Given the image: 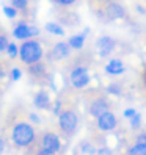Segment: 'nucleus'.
<instances>
[{
    "label": "nucleus",
    "instance_id": "nucleus-31",
    "mask_svg": "<svg viewBox=\"0 0 146 155\" xmlns=\"http://www.w3.org/2000/svg\"><path fill=\"white\" fill-rule=\"evenodd\" d=\"M77 2V0H57V3L61 5V6H71V5H74Z\"/></svg>",
    "mask_w": 146,
    "mask_h": 155
},
{
    "label": "nucleus",
    "instance_id": "nucleus-7",
    "mask_svg": "<svg viewBox=\"0 0 146 155\" xmlns=\"http://www.w3.org/2000/svg\"><path fill=\"white\" fill-rule=\"evenodd\" d=\"M108 110H110V102H108L107 97H104V96L94 97L93 100H91L90 107H88V113H90L91 117H94V119H97L99 116L104 114Z\"/></svg>",
    "mask_w": 146,
    "mask_h": 155
},
{
    "label": "nucleus",
    "instance_id": "nucleus-11",
    "mask_svg": "<svg viewBox=\"0 0 146 155\" xmlns=\"http://www.w3.org/2000/svg\"><path fill=\"white\" fill-rule=\"evenodd\" d=\"M104 71H105V74L112 75V77H116V75L124 74V72H126V66H124V63L120 58H113V60H110L105 64Z\"/></svg>",
    "mask_w": 146,
    "mask_h": 155
},
{
    "label": "nucleus",
    "instance_id": "nucleus-8",
    "mask_svg": "<svg viewBox=\"0 0 146 155\" xmlns=\"http://www.w3.org/2000/svg\"><path fill=\"white\" fill-rule=\"evenodd\" d=\"M116 47V41L112 36H101L96 41V49H97V55L101 58H107L108 55H112V52Z\"/></svg>",
    "mask_w": 146,
    "mask_h": 155
},
{
    "label": "nucleus",
    "instance_id": "nucleus-16",
    "mask_svg": "<svg viewBox=\"0 0 146 155\" xmlns=\"http://www.w3.org/2000/svg\"><path fill=\"white\" fill-rule=\"evenodd\" d=\"M46 31H49L50 35H55V36H63L65 35V30H63V27L57 22H47L44 25Z\"/></svg>",
    "mask_w": 146,
    "mask_h": 155
},
{
    "label": "nucleus",
    "instance_id": "nucleus-18",
    "mask_svg": "<svg viewBox=\"0 0 146 155\" xmlns=\"http://www.w3.org/2000/svg\"><path fill=\"white\" fill-rule=\"evenodd\" d=\"M127 155H146V144L141 143H135L134 146H131Z\"/></svg>",
    "mask_w": 146,
    "mask_h": 155
},
{
    "label": "nucleus",
    "instance_id": "nucleus-22",
    "mask_svg": "<svg viewBox=\"0 0 146 155\" xmlns=\"http://www.w3.org/2000/svg\"><path fill=\"white\" fill-rule=\"evenodd\" d=\"M11 6L16 10H25L29 6V2L27 0H11Z\"/></svg>",
    "mask_w": 146,
    "mask_h": 155
},
{
    "label": "nucleus",
    "instance_id": "nucleus-30",
    "mask_svg": "<svg viewBox=\"0 0 146 155\" xmlns=\"http://www.w3.org/2000/svg\"><path fill=\"white\" fill-rule=\"evenodd\" d=\"M135 143H141V144H146V132H140L135 138Z\"/></svg>",
    "mask_w": 146,
    "mask_h": 155
},
{
    "label": "nucleus",
    "instance_id": "nucleus-9",
    "mask_svg": "<svg viewBox=\"0 0 146 155\" xmlns=\"http://www.w3.org/2000/svg\"><path fill=\"white\" fill-rule=\"evenodd\" d=\"M104 14L108 21H118V19H123L126 16V10L121 3L118 2H108L104 8Z\"/></svg>",
    "mask_w": 146,
    "mask_h": 155
},
{
    "label": "nucleus",
    "instance_id": "nucleus-2",
    "mask_svg": "<svg viewBox=\"0 0 146 155\" xmlns=\"http://www.w3.org/2000/svg\"><path fill=\"white\" fill-rule=\"evenodd\" d=\"M42 55H44L42 45L35 39L24 41L22 45L19 47V58H21L22 63H25L27 66H32V64H35V63H39Z\"/></svg>",
    "mask_w": 146,
    "mask_h": 155
},
{
    "label": "nucleus",
    "instance_id": "nucleus-36",
    "mask_svg": "<svg viewBox=\"0 0 146 155\" xmlns=\"http://www.w3.org/2000/svg\"><path fill=\"white\" fill-rule=\"evenodd\" d=\"M137 10H138V11H140V13H143V14H144V8H141V6H140V5H138V6H137Z\"/></svg>",
    "mask_w": 146,
    "mask_h": 155
},
{
    "label": "nucleus",
    "instance_id": "nucleus-6",
    "mask_svg": "<svg viewBox=\"0 0 146 155\" xmlns=\"http://www.w3.org/2000/svg\"><path fill=\"white\" fill-rule=\"evenodd\" d=\"M116 125H118V119H116V116H115V113L112 110L105 111L104 114H101L96 119V127L101 132H104V133L113 132L116 129Z\"/></svg>",
    "mask_w": 146,
    "mask_h": 155
},
{
    "label": "nucleus",
    "instance_id": "nucleus-3",
    "mask_svg": "<svg viewBox=\"0 0 146 155\" xmlns=\"http://www.w3.org/2000/svg\"><path fill=\"white\" fill-rule=\"evenodd\" d=\"M58 127L65 136H72L79 129V114L74 108H63L58 114Z\"/></svg>",
    "mask_w": 146,
    "mask_h": 155
},
{
    "label": "nucleus",
    "instance_id": "nucleus-33",
    "mask_svg": "<svg viewBox=\"0 0 146 155\" xmlns=\"http://www.w3.org/2000/svg\"><path fill=\"white\" fill-rule=\"evenodd\" d=\"M3 150H5V140L0 136V155L3 153Z\"/></svg>",
    "mask_w": 146,
    "mask_h": 155
},
{
    "label": "nucleus",
    "instance_id": "nucleus-17",
    "mask_svg": "<svg viewBox=\"0 0 146 155\" xmlns=\"http://www.w3.org/2000/svg\"><path fill=\"white\" fill-rule=\"evenodd\" d=\"M29 72L30 75H35V77H39V75H46V66L44 63H35V64L29 66Z\"/></svg>",
    "mask_w": 146,
    "mask_h": 155
},
{
    "label": "nucleus",
    "instance_id": "nucleus-19",
    "mask_svg": "<svg viewBox=\"0 0 146 155\" xmlns=\"http://www.w3.org/2000/svg\"><path fill=\"white\" fill-rule=\"evenodd\" d=\"M105 93H107L108 96H121V93H123L121 85H118V83H110V85H107Z\"/></svg>",
    "mask_w": 146,
    "mask_h": 155
},
{
    "label": "nucleus",
    "instance_id": "nucleus-4",
    "mask_svg": "<svg viewBox=\"0 0 146 155\" xmlns=\"http://www.w3.org/2000/svg\"><path fill=\"white\" fill-rule=\"evenodd\" d=\"M69 81L76 89H85L91 81V75L88 72V68L87 66H76L69 74Z\"/></svg>",
    "mask_w": 146,
    "mask_h": 155
},
{
    "label": "nucleus",
    "instance_id": "nucleus-1",
    "mask_svg": "<svg viewBox=\"0 0 146 155\" xmlns=\"http://www.w3.org/2000/svg\"><path fill=\"white\" fill-rule=\"evenodd\" d=\"M10 138L16 147H30L36 141V132L32 122L27 121H16L11 125Z\"/></svg>",
    "mask_w": 146,
    "mask_h": 155
},
{
    "label": "nucleus",
    "instance_id": "nucleus-20",
    "mask_svg": "<svg viewBox=\"0 0 146 155\" xmlns=\"http://www.w3.org/2000/svg\"><path fill=\"white\" fill-rule=\"evenodd\" d=\"M141 122H143V117H141V113H137L132 119L129 121V125H131V129L132 130H138L140 127H141Z\"/></svg>",
    "mask_w": 146,
    "mask_h": 155
},
{
    "label": "nucleus",
    "instance_id": "nucleus-25",
    "mask_svg": "<svg viewBox=\"0 0 146 155\" xmlns=\"http://www.w3.org/2000/svg\"><path fill=\"white\" fill-rule=\"evenodd\" d=\"M10 75H11V80H13V81H17V80L22 77V71H21L19 68H13L11 72H10Z\"/></svg>",
    "mask_w": 146,
    "mask_h": 155
},
{
    "label": "nucleus",
    "instance_id": "nucleus-26",
    "mask_svg": "<svg viewBox=\"0 0 146 155\" xmlns=\"http://www.w3.org/2000/svg\"><path fill=\"white\" fill-rule=\"evenodd\" d=\"M96 155H113V150L110 147H107V146H101V147H97Z\"/></svg>",
    "mask_w": 146,
    "mask_h": 155
},
{
    "label": "nucleus",
    "instance_id": "nucleus-28",
    "mask_svg": "<svg viewBox=\"0 0 146 155\" xmlns=\"http://www.w3.org/2000/svg\"><path fill=\"white\" fill-rule=\"evenodd\" d=\"M29 119H30V122L35 124V125H39V124H41V119H39V116L36 114V113H29Z\"/></svg>",
    "mask_w": 146,
    "mask_h": 155
},
{
    "label": "nucleus",
    "instance_id": "nucleus-34",
    "mask_svg": "<svg viewBox=\"0 0 146 155\" xmlns=\"http://www.w3.org/2000/svg\"><path fill=\"white\" fill-rule=\"evenodd\" d=\"M35 155H52V153H49V152H44V150H41V149H39V150L36 152Z\"/></svg>",
    "mask_w": 146,
    "mask_h": 155
},
{
    "label": "nucleus",
    "instance_id": "nucleus-27",
    "mask_svg": "<svg viewBox=\"0 0 146 155\" xmlns=\"http://www.w3.org/2000/svg\"><path fill=\"white\" fill-rule=\"evenodd\" d=\"M137 113H138V111H137L135 108H126V110L123 111V116L126 117V119H129V121H131V119H132V117H134Z\"/></svg>",
    "mask_w": 146,
    "mask_h": 155
},
{
    "label": "nucleus",
    "instance_id": "nucleus-35",
    "mask_svg": "<svg viewBox=\"0 0 146 155\" xmlns=\"http://www.w3.org/2000/svg\"><path fill=\"white\" fill-rule=\"evenodd\" d=\"M143 83H144V86H146V69H144V72H143Z\"/></svg>",
    "mask_w": 146,
    "mask_h": 155
},
{
    "label": "nucleus",
    "instance_id": "nucleus-10",
    "mask_svg": "<svg viewBox=\"0 0 146 155\" xmlns=\"http://www.w3.org/2000/svg\"><path fill=\"white\" fill-rule=\"evenodd\" d=\"M69 53H71L69 44L65 42V41H60V42H57V44L52 47V50H50V58L55 60V61H60V60L68 58Z\"/></svg>",
    "mask_w": 146,
    "mask_h": 155
},
{
    "label": "nucleus",
    "instance_id": "nucleus-15",
    "mask_svg": "<svg viewBox=\"0 0 146 155\" xmlns=\"http://www.w3.org/2000/svg\"><path fill=\"white\" fill-rule=\"evenodd\" d=\"M85 39H87V35H85V33L72 35L71 38L68 39V44H69V47H71V49L80 50V49H83V45H85Z\"/></svg>",
    "mask_w": 146,
    "mask_h": 155
},
{
    "label": "nucleus",
    "instance_id": "nucleus-5",
    "mask_svg": "<svg viewBox=\"0 0 146 155\" xmlns=\"http://www.w3.org/2000/svg\"><path fill=\"white\" fill-rule=\"evenodd\" d=\"M39 149L44 152H49L52 155H55L61 149V140L57 133L53 132H44L41 135V141H39Z\"/></svg>",
    "mask_w": 146,
    "mask_h": 155
},
{
    "label": "nucleus",
    "instance_id": "nucleus-23",
    "mask_svg": "<svg viewBox=\"0 0 146 155\" xmlns=\"http://www.w3.org/2000/svg\"><path fill=\"white\" fill-rule=\"evenodd\" d=\"M3 13L6 17H10V19H14V17L17 16V10L13 6H3Z\"/></svg>",
    "mask_w": 146,
    "mask_h": 155
},
{
    "label": "nucleus",
    "instance_id": "nucleus-12",
    "mask_svg": "<svg viewBox=\"0 0 146 155\" xmlns=\"http://www.w3.org/2000/svg\"><path fill=\"white\" fill-rule=\"evenodd\" d=\"M33 105L38 110H49L50 108V96L46 89H39L33 97Z\"/></svg>",
    "mask_w": 146,
    "mask_h": 155
},
{
    "label": "nucleus",
    "instance_id": "nucleus-24",
    "mask_svg": "<svg viewBox=\"0 0 146 155\" xmlns=\"http://www.w3.org/2000/svg\"><path fill=\"white\" fill-rule=\"evenodd\" d=\"M8 45H10V42H8L6 35H0V53H2V52H6Z\"/></svg>",
    "mask_w": 146,
    "mask_h": 155
},
{
    "label": "nucleus",
    "instance_id": "nucleus-32",
    "mask_svg": "<svg viewBox=\"0 0 146 155\" xmlns=\"http://www.w3.org/2000/svg\"><path fill=\"white\" fill-rule=\"evenodd\" d=\"M39 35V28L35 25H30V38H35V36Z\"/></svg>",
    "mask_w": 146,
    "mask_h": 155
},
{
    "label": "nucleus",
    "instance_id": "nucleus-14",
    "mask_svg": "<svg viewBox=\"0 0 146 155\" xmlns=\"http://www.w3.org/2000/svg\"><path fill=\"white\" fill-rule=\"evenodd\" d=\"M13 36L16 39H21V41H29V38H30V25L25 24V22H19L14 27Z\"/></svg>",
    "mask_w": 146,
    "mask_h": 155
},
{
    "label": "nucleus",
    "instance_id": "nucleus-29",
    "mask_svg": "<svg viewBox=\"0 0 146 155\" xmlns=\"http://www.w3.org/2000/svg\"><path fill=\"white\" fill-rule=\"evenodd\" d=\"M63 104H61V100H57V102H55V105H53V114H55V116H58L60 113H61V110H63Z\"/></svg>",
    "mask_w": 146,
    "mask_h": 155
},
{
    "label": "nucleus",
    "instance_id": "nucleus-13",
    "mask_svg": "<svg viewBox=\"0 0 146 155\" xmlns=\"http://www.w3.org/2000/svg\"><path fill=\"white\" fill-rule=\"evenodd\" d=\"M96 152H97V147L88 140L80 141L76 146V155H96Z\"/></svg>",
    "mask_w": 146,
    "mask_h": 155
},
{
    "label": "nucleus",
    "instance_id": "nucleus-21",
    "mask_svg": "<svg viewBox=\"0 0 146 155\" xmlns=\"http://www.w3.org/2000/svg\"><path fill=\"white\" fill-rule=\"evenodd\" d=\"M6 53H8V57L13 60L19 55V47H17L14 42H10V45H8V49H6Z\"/></svg>",
    "mask_w": 146,
    "mask_h": 155
}]
</instances>
